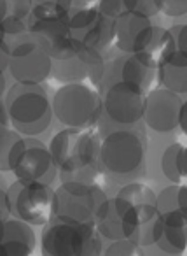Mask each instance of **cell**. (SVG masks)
Returning <instances> with one entry per match:
<instances>
[{
	"label": "cell",
	"instance_id": "obj_14",
	"mask_svg": "<svg viewBox=\"0 0 187 256\" xmlns=\"http://www.w3.org/2000/svg\"><path fill=\"white\" fill-rule=\"evenodd\" d=\"M151 18L133 11H123L114 18V44L123 53H138L145 50L152 37Z\"/></svg>",
	"mask_w": 187,
	"mask_h": 256
},
{
	"label": "cell",
	"instance_id": "obj_13",
	"mask_svg": "<svg viewBox=\"0 0 187 256\" xmlns=\"http://www.w3.org/2000/svg\"><path fill=\"white\" fill-rule=\"evenodd\" d=\"M28 30L37 46L42 48L53 60L67 56L75 48L74 34L61 18L28 20Z\"/></svg>",
	"mask_w": 187,
	"mask_h": 256
},
{
	"label": "cell",
	"instance_id": "obj_2",
	"mask_svg": "<svg viewBox=\"0 0 187 256\" xmlns=\"http://www.w3.org/2000/svg\"><path fill=\"white\" fill-rule=\"evenodd\" d=\"M40 251L46 256H98L102 235L93 221H74L53 216L42 224Z\"/></svg>",
	"mask_w": 187,
	"mask_h": 256
},
{
	"label": "cell",
	"instance_id": "obj_21",
	"mask_svg": "<svg viewBox=\"0 0 187 256\" xmlns=\"http://www.w3.org/2000/svg\"><path fill=\"white\" fill-rule=\"evenodd\" d=\"M77 40H81L84 46L95 48L98 51H105L114 44V18L100 12L95 18V22L89 23L84 30L74 34Z\"/></svg>",
	"mask_w": 187,
	"mask_h": 256
},
{
	"label": "cell",
	"instance_id": "obj_34",
	"mask_svg": "<svg viewBox=\"0 0 187 256\" xmlns=\"http://www.w3.org/2000/svg\"><path fill=\"white\" fill-rule=\"evenodd\" d=\"M9 114H7V109H5V102L2 100L0 96V128H9Z\"/></svg>",
	"mask_w": 187,
	"mask_h": 256
},
{
	"label": "cell",
	"instance_id": "obj_31",
	"mask_svg": "<svg viewBox=\"0 0 187 256\" xmlns=\"http://www.w3.org/2000/svg\"><path fill=\"white\" fill-rule=\"evenodd\" d=\"M7 16L26 20L32 11V0H5Z\"/></svg>",
	"mask_w": 187,
	"mask_h": 256
},
{
	"label": "cell",
	"instance_id": "obj_33",
	"mask_svg": "<svg viewBox=\"0 0 187 256\" xmlns=\"http://www.w3.org/2000/svg\"><path fill=\"white\" fill-rule=\"evenodd\" d=\"M170 36H172V40L175 44V50L179 51H186L187 53V48H186V32H187V26L186 25H173L172 28H168Z\"/></svg>",
	"mask_w": 187,
	"mask_h": 256
},
{
	"label": "cell",
	"instance_id": "obj_37",
	"mask_svg": "<svg viewBox=\"0 0 187 256\" xmlns=\"http://www.w3.org/2000/svg\"><path fill=\"white\" fill-rule=\"evenodd\" d=\"M7 16V8H5V0H0V22Z\"/></svg>",
	"mask_w": 187,
	"mask_h": 256
},
{
	"label": "cell",
	"instance_id": "obj_30",
	"mask_svg": "<svg viewBox=\"0 0 187 256\" xmlns=\"http://www.w3.org/2000/svg\"><path fill=\"white\" fill-rule=\"evenodd\" d=\"M158 8L170 18H180L187 14V0H158Z\"/></svg>",
	"mask_w": 187,
	"mask_h": 256
},
{
	"label": "cell",
	"instance_id": "obj_6",
	"mask_svg": "<svg viewBox=\"0 0 187 256\" xmlns=\"http://www.w3.org/2000/svg\"><path fill=\"white\" fill-rule=\"evenodd\" d=\"M11 216L23 220L35 226L54 216V190L51 184L28 179H16L7 188Z\"/></svg>",
	"mask_w": 187,
	"mask_h": 256
},
{
	"label": "cell",
	"instance_id": "obj_36",
	"mask_svg": "<svg viewBox=\"0 0 187 256\" xmlns=\"http://www.w3.org/2000/svg\"><path fill=\"white\" fill-rule=\"evenodd\" d=\"M4 74H5V70L0 68V96L5 93V76Z\"/></svg>",
	"mask_w": 187,
	"mask_h": 256
},
{
	"label": "cell",
	"instance_id": "obj_12",
	"mask_svg": "<svg viewBox=\"0 0 187 256\" xmlns=\"http://www.w3.org/2000/svg\"><path fill=\"white\" fill-rule=\"evenodd\" d=\"M12 174L16 176V179L53 184L58 174V167L51 156L49 148L42 140L35 139V136H25V146L12 168Z\"/></svg>",
	"mask_w": 187,
	"mask_h": 256
},
{
	"label": "cell",
	"instance_id": "obj_3",
	"mask_svg": "<svg viewBox=\"0 0 187 256\" xmlns=\"http://www.w3.org/2000/svg\"><path fill=\"white\" fill-rule=\"evenodd\" d=\"M9 123L21 136H39L53 120V107L47 92L39 82L16 81L5 95Z\"/></svg>",
	"mask_w": 187,
	"mask_h": 256
},
{
	"label": "cell",
	"instance_id": "obj_32",
	"mask_svg": "<svg viewBox=\"0 0 187 256\" xmlns=\"http://www.w3.org/2000/svg\"><path fill=\"white\" fill-rule=\"evenodd\" d=\"M96 2H98V11L109 18H116L124 11V0H96Z\"/></svg>",
	"mask_w": 187,
	"mask_h": 256
},
{
	"label": "cell",
	"instance_id": "obj_29",
	"mask_svg": "<svg viewBox=\"0 0 187 256\" xmlns=\"http://www.w3.org/2000/svg\"><path fill=\"white\" fill-rule=\"evenodd\" d=\"M124 11H133L152 18L159 12L158 0H124Z\"/></svg>",
	"mask_w": 187,
	"mask_h": 256
},
{
	"label": "cell",
	"instance_id": "obj_28",
	"mask_svg": "<svg viewBox=\"0 0 187 256\" xmlns=\"http://www.w3.org/2000/svg\"><path fill=\"white\" fill-rule=\"evenodd\" d=\"M103 252L107 256H142L145 251L131 238H117V240H110V246Z\"/></svg>",
	"mask_w": 187,
	"mask_h": 256
},
{
	"label": "cell",
	"instance_id": "obj_11",
	"mask_svg": "<svg viewBox=\"0 0 187 256\" xmlns=\"http://www.w3.org/2000/svg\"><path fill=\"white\" fill-rule=\"evenodd\" d=\"M184 104L186 102L179 93L170 92L163 86L152 88L145 93L142 120L154 132L168 134L179 126V114Z\"/></svg>",
	"mask_w": 187,
	"mask_h": 256
},
{
	"label": "cell",
	"instance_id": "obj_17",
	"mask_svg": "<svg viewBox=\"0 0 187 256\" xmlns=\"http://www.w3.org/2000/svg\"><path fill=\"white\" fill-rule=\"evenodd\" d=\"M35 232L33 224L18 218L4 221V232L0 237V256H26L35 251Z\"/></svg>",
	"mask_w": 187,
	"mask_h": 256
},
{
	"label": "cell",
	"instance_id": "obj_25",
	"mask_svg": "<svg viewBox=\"0 0 187 256\" xmlns=\"http://www.w3.org/2000/svg\"><path fill=\"white\" fill-rule=\"evenodd\" d=\"M25 146V136L16 130H0V172H12Z\"/></svg>",
	"mask_w": 187,
	"mask_h": 256
},
{
	"label": "cell",
	"instance_id": "obj_27",
	"mask_svg": "<svg viewBox=\"0 0 187 256\" xmlns=\"http://www.w3.org/2000/svg\"><path fill=\"white\" fill-rule=\"evenodd\" d=\"M67 0H32V11L28 20L61 18Z\"/></svg>",
	"mask_w": 187,
	"mask_h": 256
},
{
	"label": "cell",
	"instance_id": "obj_15",
	"mask_svg": "<svg viewBox=\"0 0 187 256\" xmlns=\"http://www.w3.org/2000/svg\"><path fill=\"white\" fill-rule=\"evenodd\" d=\"M156 68L147 65L138 53H124L123 56L114 58L112 62H105L100 86H109L114 81H128L140 88H151L154 81Z\"/></svg>",
	"mask_w": 187,
	"mask_h": 256
},
{
	"label": "cell",
	"instance_id": "obj_18",
	"mask_svg": "<svg viewBox=\"0 0 187 256\" xmlns=\"http://www.w3.org/2000/svg\"><path fill=\"white\" fill-rule=\"evenodd\" d=\"M161 216V234L156 246L170 254H182L187 244V212L186 210H166Z\"/></svg>",
	"mask_w": 187,
	"mask_h": 256
},
{
	"label": "cell",
	"instance_id": "obj_7",
	"mask_svg": "<svg viewBox=\"0 0 187 256\" xmlns=\"http://www.w3.org/2000/svg\"><path fill=\"white\" fill-rule=\"evenodd\" d=\"M102 184L68 179L54 190V216L74 221H95L96 212L107 200Z\"/></svg>",
	"mask_w": 187,
	"mask_h": 256
},
{
	"label": "cell",
	"instance_id": "obj_5",
	"mask_svg": "<svg viewBox=\"0 0 187 256\" xmlns=\"http://www.w3.org/2000/svg\"><path fill=\"white\" fill-rule=\"evenodd\" d=\"M147 139L133 130H114L100 140L98 160L102 168L110 176L126 178L144 168Z\"/></svg>",
	"mask_w": 187,
	"mask_h": 256
},
{
	"label": "cell",
	"instance_id": "obj_26",
	"mask_svg": "<svg viewBox=\"0 0 187 256\" xmlns=\"http://www.w3.org/2000/svg\"><path fill=\"white\" fill-rule=\"evenodd\" d=\"M156 204H158V212H166V210H186L187 212V188L184 182H179L173 186L163 190L159 195H156Z\"/></svg>",
	"mask_w": 187,
	"mask_h": 256
},
{
	"label": "cell",
	"instance_id": "obj_22",
	"mask_svg": "<svg viewBox=\"0 0 187 256\" xmlns=\"http://www.w3.org/2000/svg\"><path fill=\"white\" fill-rule=\"evenodd\" d=\"M100 14L96 0H67L61 20L70 26L72 34L84 30Z\"/></svg>",
	"mask_w": 187,
	"mask_h": 256
},
{
	"label": "cell",
	"instance_id": "obj_20",
	"mask_svg": "<svg viewBox=\"0 0 187 256\" xmlns=\"http://www.w3.org/2000/svg\"><path fill=\"white\" fill-rule=\"evenodd\" d=\"M93 223H95L98 234L102 235V238H109V240L130 238V228H128L126 221L123 220V216L117 212L112 196H107V200L96 212Z\"/></svg>",
	"mask_w": 187,
	"mask_h": 256
},
{
	"label": "cell",
	"instance_id": "obj_24",
	"mask_svg": "<svg viewBox=\"0 0 187 256\" xmlns=\"http://www.w3.org/2000/svg\"><path fill=\"white\" fill-rule=\"evenodd\" d=\"M187 153L186 146L180 142H175L172 146H168L165 150L161 156V170L165 174V178L168 181L175 182H184L187 178Z\"/></svg>",
	"mask_w": 187,
	"mask_h": 256
},
{
	"label": "cell",
	"instance_id": "obj_16",
	"mask_svg": "<svg viewBox=\"0 0 187 256\" xmlns=\"http://www.w3.org/2000/svg\"><path fill=\"white\" fill-rule=\"evenodd\" d=\"M9 70L18 82H39L47 81L53 70V58L35 44L23 53L9 56Z\"/></svg>",
	"mask_w": 187,
	"mask_h": 256
},
{
	"label": "cell",
	"instance_id": "obj_4",
	"mask_svg": "<svg viewBox=\"0 0 187 256\" xmlns=\"http://www.w3.org/2000/svg\"><path fill=\"white\" fill-rule=\"evenodd\" d=\"M53 116L65 126L91 128L102 116V96L84 82H63L51 100Z\"/></svg>",
	"mask_w": 187,
	"mask_h": 256
},
{
	"label": "cell",
	"instance_id": "obj_19",
	"mask_svg": "<svg viewBox=\"0 0 187 256\" xmlns=\"http://www.w3.org/2000/svg\"><path fill=\"white\" fill-rule=\"evenodd\" d=\"M156 76L163 88L179 95L187 93V53L173 50L161 64L156 67Z\"/></svg>",
	"mask_w": 187,
	"mask_h": 256
},
{
	"label": "cell",
	"instance_id": "obj_9",
	"mask_svg": "<svg viewBox=\"0 0 187 256\" xmlns=\"http://www.w3.org/2000/svg\"><path fill=\"white\" fill-rule=\"evenodd\" d=\"M117 212L123 216L130 228V238L133 232L142 224H147L159 216L156 193L142 182H128L124 184L116 196H112Z\"/></svg>",
	"mask_w": 187,
	"mask_h": 256
},
{
	"label": "cell",
	"instance_id": "obj_35",
	"mask_svg": "<svg viewBox=\"0 0 187 256\" xmlns=\"http://www.w3.org/2000/svg\"><path fill=\"white\" fill-rule=\"evenodd\" d=\"M186 114H187V106L184 104L182 109H180V114H179V126L182 132H186L187 130V124H186Z\"/></svg>",
	"mask_w": 187,
	"mask_h": 256
},
{
	"label": "cell",
	"instance_id": "obj_1",
	"mask_svg": "<svg viewBox=\"0 0 187 256\" xmlns=\"http://www.w3.org/2000/svg\"><path fill=\"white\" fill-rule=\"evenodd\" d=\"M49 151L61 181L77 179L102 184L103 168L100 165V139L91 128L67 126L54 134Z\"/></svg>",
	"mask_w": 187,
	"mask_h": 256
},
{
	"label": "cell",
	"instance_id": "obj_38",
	"mask_svg": "<svg viewBox=\"0 0 187 256\" xmlns=\"http://www.w3.org/2000/svg\"><path fill=\"white\" fill-rule=\"evenodd\" d=\"M7 220V218H4L2 214H0V237H2V232H4V221Z\"/></svg>",
	"mask_w": 187,
	"mask_h": 256
},
{
	"label": "cell",
	"instance_id": "obj_10",
	"mask_svg": "<svg viewBox=\"0 0 187 256\" xmlns=\"http://www.w3.org/2000/svg\"><path fill=\"white\" fill-rule=\"evenodd\" d=\"M145 90L128 81H114L105 86L102 109L117 124H135L144 114Z\"/></svg>",
	"mask_w": 187,
	"mask_h": 256
},
{
	"label": "cell",
	"instance_id": "obj_23",
	"mask_svg": "<svg viewBox=\"0 0 187 256\" xmlns=\"http://www.w3.org/2000/svg\"><path fill=\"white\" fill-rule=\"evenodd\" d=\"M173 50H175V44H173L168 30L163 28V26H154L151 40L145 46V50L138 51V54H140L145 64L151 65L152 68H156Z\"/></svg>",
	"mask_w": 187,
	"mask_h": 256
},
{
	"label": "cell",
	"instance_id": "obj_8",
	"mask_svg": "<svg viewBox=\"0 0 187 256\" xmlns=\"http://www.w3.org/2000/svg\"><path fill=\"white\" fill-rule=\"evenodd\" d=\"M105 56L95 48L84 46L75 39V48L67 56L53 60L51 74L61 82H82L86 79L93 84H100L105 70Z\"/></svg>",
	"mask_w": 187,
	"mask_h": 256
}]
</instances>
